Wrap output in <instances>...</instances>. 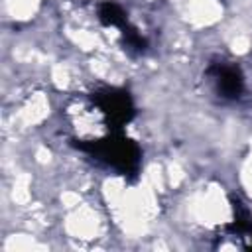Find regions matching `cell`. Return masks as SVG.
Segmentation results:
<instances>
[{
	"instance_id": "cell-2",
	"label": "cell",
	"mask_w": 252,
	"mask_h": 252,
	"mask_svg": "<svg viewBox=\"0 0 252 252\" xmlns=\"http://www.w3.org/2000/svg\"><path fill=\"white\" fill-rule=\"evenodd\" d=\"M207 75L213 81L215 93L224 100H236L240 98L244 91V79L236 65L232 63H215L207 69Z\"/></svg>"
},
{
	"instance_id": "cell-3",
	"label": "cell",
	"mask_w": 252,
	"mask_h": 252,
	"mask_svg": "<svg viewBox=\"0 0 252 252\" xmlns=\"http://www.w3.org/2000/svg\"><path fill=\"white\" fill-rule=\"evenodd\" d=\"M98 20H100L104 26H108V28L112 26V28L122 30V33L132 28V26L128 24V18H126L124 10H122L118 4H114V2H102V4L98 6Z\"/></svg>"
},
{
	"instance_id": "cell-1",
	"label": "cell",
	"mask_w": 252,
	"mask_h": 252,
	"mask_svg": "<svg viewBox=\"0 0 252 252\" xmlns=\"http://www.w3.org/2000/svg\"><path fill=\"white\" fill-rule=\"evenodd\" d=\"M132 116V98L120 89H98L69 106V118L79 136L77 146L120 134Z\"/></svg>"
}]
</instances>
